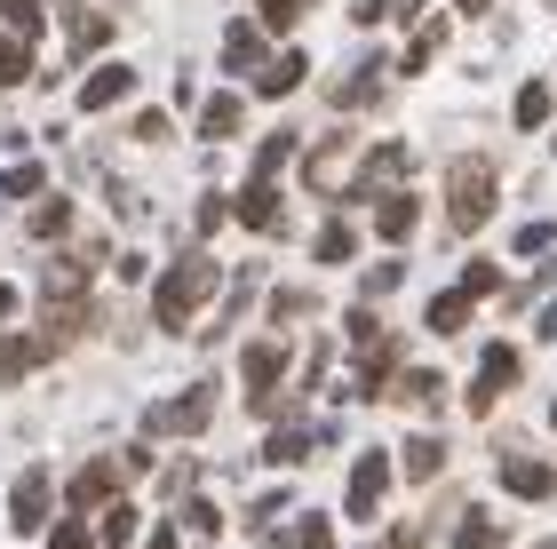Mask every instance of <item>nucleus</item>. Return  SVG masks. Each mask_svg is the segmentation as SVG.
Instances as JSON below:
<instances>
[{
	"instance_id": "nucleus-11",
	"label": "nucleus",
	"mask_w": 557,
	"mask_h": 549,
	"mask_svg": "<svg viewBox=\"0 0 557 549\" xmlns=\"http://www.w3.org/2000/svg\"><path fill=\"white\" fill-rule=\"evenodd\" d=\"M232 215L247 223V232H263V239H278V232H287V208H278V191H271L263 176L239 191V208H232Z\"/></svg>"
},
{
	"instance_id": "nucleus-47",
	"label": "nucleus",
	"mask_w": 557,
	"mask_h": 549,
	"mask_svg": "<svg viewBox=\"0 0 557 549\" xmlns=\"http://www.w3.org/2000/svg\"><path fill=\"white\" fill-rule=\"evenodd\" d=\"M534 549H557V541H534Z\"/></svg>"
},
{
	"instance_id": "nucleus-39",
	"label": "nucleus",
	"mask_w": 557,
	"mask_h": 549,
	"mask_svg": "<svg viewBox=\"0 0 557 549\" xmlns=\"http://www.w3.org/2000/svg\"><path fill=\"white\" fill-rule=\"evenodd\" d=\"M462 287H470V295H494V287H502V271H494V263H470V271H462Z\"/></svg>"
},
{
	"instance_id": "nucleus-13",
	"label": "nucleus",
	"mask_w": 557,
	"mask_h": 549,
	"mask_svg": "<svg viewBox=\"0 0 557 549\" xmlns=\"http://www.w3.org/2000/svg\"><path fill=\"white\" fill-rule=\"evenodd\" d=\"M48 359H57V342H48V335H9V342H0V383H24V374L48 366Z\"/></svg>"
},
{
	"instance_id": "nucleus-24",
	"label": "nucleus",
	"mask_w": 557,
	"mask_h": 549,
	"mask_svg": "<svg viewBox=\"0 0 557 549\" xmlns=\"http://www.w3.org/2000/svg\"><path fill=\"white\" fill-rule=\"evenodd\" d=\"M64 33H72V64H81V57H96V48L112 40V24H104V16H72Z\"/></svg>"
},
{
	"instance_id": "nucleus-26",
	"label": "nucleus",
	"mask_w": 557,
	"mask_h": 549,
	"mask_svg": "<svg viewBox=\"0 0 557 549\" xmlns=\"http://www.w3.org/2000/svg\"><path fill=\"white\" fill-rule=\"evenodd\" d=\"M383 80H391V64H383V57L359 64V72H350V88H343V104H374V96H383Z\"/></svg>"
},
{
	"instance_id": "nucleus-10",
	"label": "nucleus",
	"mask_w": 557,
	"mask_h": 549,
	"mask_svg": "<svg viewBox=\"0 0 557 549\" xmlns=\"http://www.w3.org/2000/svg\"><path fill=\"white\" fill-rule=\"evenodd\" d=\"M120 478H128V462H88L81 478H72V510H112Z\"/></svg>"
},
{
	"instance_id": "nucleus-48",
	"label": "nucleus",
	"mask_w": 557,
	"mask_h": 549,
	"mask_svg": "<svg viewBox=\"0 0 557 549\" xmlns=\"http://www.w3.org/2000/svg\"><path fill=\"white\" fill-rule=\"evenodd\" d=\"M383 549H391V541H383Z\"/></svg>"
},
{
	"instance_id": "nucleus-12",
	"label": "nucleus",
	"mask_w": 557,
	"mask_h": 549,
	"mask_svg": "<svg viewBox=\"0 0 557 549\" xmlns=\"http://www.w3.org/2000/svg\"><path fill=\"white\" fill-rule=\"evenodd\" d=\"M502 486L525 494V502H549V494H557V470L534 462V454H502Z\"/></svg>"
},
{
	"instance_id": "nucleus-2",
	"label": "nucleus",
	"mask_w": 557,
	"mask_h": 549,
	"mask_svg": "<svg viewBox=\"0 0 557 549\" xmlns=\"http://www.w3.org/2000/svg\"><path fill=\"white\" fill-rule=\"evenodd\" d=\"M494 191H502V176H494V160H486V152L454 160V176H446V232H454V239H470L478 223L494 215Z\"/></svg>"
},
{
	"instance_id": "nucleus-31",
	"label": "nucleus",
	"mask_w": 557,
	"mask_h": 549,
	"mask_svg": "<svg viewBox=\"0 0 557 549\" xmlns=\"http://www.w3.org/2000/svg\"><path fill=\"white\" fill-rule=\"evenodd\" d=\"M136 534H144V526H136V502H112V510H104V541H112V549H128Z\"/></svg>"
},
{
	"instance_id": "nucleus-43",
	"label": "nucleus",
	"mask_w": 557,
	"mask_h": 549,
	"mask_svg": "<svg viewBox=\"0 0 557 549\" xmlns=\"http://www.w3.org/2000/svg\"><path fill=\"white\" fill-rule=\"evenodd\" d=\"M136 136L144 144H168V112H136Z\"/></svg>"
},
{
	"instance_id": "nucleus-32",
	"label": "nucleus",
	"mask_w": 557,
	"mask_h": 549,
	"mask_svg": "<svg viewBox=\"0 0 557 549\" xmlns=\"http://www.w3.org/2000/svg\"><path fill=\"white\" fill-rule=\"evenodd\" d=\"M398 279H407V263L391 255V263H374L367 279H359V295H367V303H374V295H398Z\"/></svg>"
},
{
	"instance_id": "nucleus-34",
	"label": "nucleus",
	"mask_w": 557,
	"mask_h": 549,
	"mask_svg": "<svg viewBox=\"0 0 557 549\" xmlns=\"http://www.w3.org/2000/svg\"><path fill=\"white\" fill-rule=\"evenodd\" d=\"M287 152H295V136H263V152H256V176L271 184L278 167H287Z\"/></svg>"
},
{
	"instance_id": "nucleus-33",
	"label": "nucleus",
	"mask_w": 557,
	"mask_h": 549,
	"mask_svg": "<svg viewBox=\"0 0 557 549\" xmlns=\"http://www.w3.org/2000/svg\"><path fill=\"white\" fill-rule=\"evenodd\" d=\"M0 191L9 199H40V160H16L9 176H0Z\"/></svg>"
},
{
	"instance_id": "nucleus-18",
	"label": "nucleus",
	"mask_w": 557,
	"mask_h": 549,
	"mask_svg": "<svg viewBox=\"0 0 557 549\" xmlns=\"http://www.w3.org/2000/svg\"><path fill=\"white\" fill-rule=\"evenodd\" d=\"M302 72H311V64H302V48H278V57L263 64V80H256V88H263V96H295V88H302Z\"/></svg>"
},
{
	"instance_id": "nucleus-14",
	"label": "nucleus",
	"mask_w": 557,
	"mask_h": 549,
	"mask_svg": "<svg viewBox=\"0 0 557 549\" xmlns=\"http://www.w3.org/2000/svg\"><path fill=\"white\" fill-rule=\"evenodd\" d=\"M319 438H326L319 422H278V431L263 438V462H271V470H287V462H302V454H311Z\"/></svg>"
},
{
	"instance_id": "nucleus-16",
	"label": "nucleus",
	"mask_w": 557,
	"mask_h": 549,
	"mask_svg": "<svg viewBox=\"0 0 557 549\" xmlns=\"http://www.w3.org/2000/svg\"><path fill=\"white\" fill-rule=\"evenodd\" d=\"M407 144H374V152H367V167H359V184H350V191H383V184H398V176H407Z\"/></svg>"
},
{
	"instance_id": "nucleus-25",
	"label": "nucleus",
	"mask_w": 557,
	"mask_h": 549,
	"mask_svg": "<svg viewBox=\"0 0 557 549\" xmlns=\"http://www.w3.org/2000/svg\"><path fill=\"white\" fill-rule=\"evenodd\" d=\"M263 549H335V526H326V517H302L295 534H278V541H263Z\"/></svg>"
},
{
	"instance_id": "nucleus-5",
	"label": "nucleus",
	"mask_w": 557,
	"mask_h": 549,
	"mask_svg": "<svg viewBox=\"0 0 557 549\" xmlns=\"http://www.w3.org/2000/svg\"><path fill=\"white\" fill-rule=\"evenodd\" d=\"M383 494H391V454H383V446H367V454H359V470H350L343 510L359 517V526H374V517H383Z\"/></svg>"
},
{
	"instance_id": "nucleus-15",
	"label": "nucleus",
	"mask_w": 557,
	"mask_h": 549,
	"mask_svg": "<svg viewBox=\"0 0 557 549\" xmlns=\"http://www.w3.org/2000/svg\"><path fill=\"white\" fill-rule=\"evenodd\" d=\"M128 88H136V72H128V64H96L88 80H81V112H112Z\"/></svg>"
},
{
	"instance_id": "nucleus-23",
	"label": "nucleus",
	"mask_w": 557,
	"mask_h": 549,
	"mask_svg": "<svg viewBox=\"0 0 557 549\" xmlns=\"http://www.w3.org/2000/svg\"><path fill=\"white\" fill-rule=\"evenodd\" d=\"M199 136H208V144L239 136V96H208V104H199Z\"/></svg>"
},
{
	"instance_id": "nucleus-20",
	"label": "nucleus",
	"mask_w": 557,
	"mask_h": 549,
	"mask_svg": "<svg viewBox=\"0 0 557 549\" xmlns=\"http://www.w3.org/2000/svg\"><path fill=\"white\" fill-rule=\"evenodd\" d=\"M398 470H407L414 486H430V478L446 470V446H438V438H407V454H398Z\"/></svg>"
},
{
	"instance_id": "nucleus-3",
	"label": "nucleus",
	"mask_w": 557,
	"mask_h": 549,
	"mask_svg": "<svg viewBox=\"0 0 557 549\" xmlns=\"http://www.w3.org/2000/svg\"><path fill=\"white\" fill-rule=\"evenodd\" d=\"M239 374H247V398H256V414H287V398H278V383H287V342L278 335H256L239 351Z\"/></svg>"
},
{
	"instance_id": "nucleus-21",
	"label": "nucleus",
	"mask_w": 557,
	"mask_h": 549,
	"mask_svg": "<svg viewBox=\"0 0 557 549\" xmlns=\"http://www.w3.org/2000/svg\"><path fill=\"white\" fill-rule=\"evenodd\" d=\"M510 534H502L494 510H462V534H454V549H502Z\"/></svg>"
},
{
	"instance_id": "nucleus-7",
	"label": "nucleus",
	"mask_w": 557,
	"mask_h": 549,
	"mask_svg": "<svg viewBox=\"0 0 557 549\" xmlns=\"http://www.w3.org/2000/svg\"><path fill=\"white\" fill-rule=\"evenodd\" d=\"M40 303H48V311H40V335L57 342V351H64L72 335H88V327H96V311H88V287H72V295H40Z\"/></svg>"
},
{
	"instance_id": "nucleus-19",
	"label": "nucleus",
	"mask_w": 557,
	"mask_h": 549,
	"mask_svg": "<svg viewBox=\"0 0 557 549\" xmlns=\"http://www.w3.org/2000/svg\"><path fill=\"white\" fill-rule=\"evenodd\" d=\"M414 215H422V208H414V199H407V191H391V199H374V232H383L391 247H398V239H407V232H414Z\"/></svg>"
},
{
	"instance_id": "nucleus-45",
	"label": "nucleus",
	"mask_w": 557,
	"mask_h": 549,
	"mask_svg": "<svg viewBox=\"0 0 557 549\" xmlns=\"http://www.w3.org/2000/svg\"><path fill=\"white\" fill-rule=\"evenodd\" d=\"M144 549H184V541H175V534H168V526H160V534H151V541H144Z\"/></svg>"
},
{
	"instance_id": "nucleus-9",
	"label": "nucleus",
	"mask_w": 557,
	"mask_h": 549,
	"mask_svg": "<svg viewBox=\"0 0 557 549\" xmlns=\"http://www.w3.org/2000/svg\"><path fill=\"white\" fill-rule=\"evenodd\" d=\"M48 502H57L48 470H24V478H16V494H9V526H16V534H40V526H48Z\"/></svg>"
},
{
	"instance_id": "nucleus-28",
	"label": "nucleus",
	"mask_w": 557,
	"mask_h": 549,
	"mask_svg": "<svg viewBox=\"0 0 557 549\" xmlns=\"http://www.w3.org/2000/svg\"><path fill=\"white\" fill-rule=\"evenodd\" d=\"M350 247H359V232H350V223H326V232L311 239V255L319 263H350Z\"/></svg>"
},
{
	"instance_id": "nucleus-44",
	"label": "nucleus",
	"mask_w": 557,
	"mask_h": 549,
	"mask_svg": "<svg viewBox=\"0 0 557 549\" xmlns=\"http://www.w3.org/2000/svg\"><path fill=\"white\" fill-rule=\"evenodd\" d=\"M542 335H549V342H557V295H549V311H542Z\"/></svg>"
},
{
	"instance_id": "nucleus-40",
	"label": "nucleus",
	"mask_w": 557,
	"mask_h": 549,
	"mask_svg": "<svg viewBox=\"0 0 557 549\" xmlns=\"http://www.w3.org/2000/svg\"><path fill=\"white\" fill-rule=\"evenodd\" d=\"M9 24L16 33H40V0H9Z\"/></svg>"
},
{
	"instance_id": "nucleus-30",
	"label": "nucleus",
	"mask_w": 557,
	"mask_h": 549,
	"mask_svg": "<svg viewBox=\"0 0 557 549\" xmlns=\"http://www.w3.org/2000/svg\"><path fill=\"white\" fill-rule=\"evenodd\" d=\"M215 526H223V510L199 502V494H184V534H191V541H215Z\"/></svg>"
},
{
	"instance_id": "nucleus-36",
	"label": "nucleus",
	"mask_w": 557,
	"mask_h": 549,
	"mask_svg": "<svg viewBox=\"0 0 557 549\" xmlns=\"http://www.w3.org/2000/svg\"><path fill=\"white\" fill-rule=\"evenodd\" d=\"M542 120H549V96L525 88V96H518V128H542Z\"/></svg>"
},
{
	"instance_id": "nucleus-37",
	"label": "nucleus",
	"mask_w": 557,
	"mask_h": 549,
	"mask_svg": "<svg viewBox=\"0 0 557 549\" xmlns=\"http://www.w3.org/2000/svg\"><path fill=\"white\" fill-rule=\"evenodd\" d=\"M549 239H557V223H525V232H518V255H549Z\"/></svg>"
},
{
	"instance_id": "nucleus-4",
	"label": "nucleus",
	"mask_w": 557,
	"mask_h": 549,
	"mask_svg": "<svg viewBox=\"0 0 557 549\" xmlns=\"http://www.w3.org/2000/svg\"><path fill=\"white\" fill-rule=\"evenodd\" d=\"M208 414H215V383L199 374L191 390H175L168 407L144 414V438H199V431H208Z\"/></svg>"
},
{
	"instance_id": "nucleus-29",
	"label": "nucleus",
	"mask_w": 557,
	"mask_h": 549,
	"mask_svg": "<svg viewBox=\"0 0 557 549\" xmlns=\"http://www.w3.org/2000/svg\"><path fill=\"white\" fill-rule=\"evenodd\" d=\"M72 232V199H40L33 208V239H64Z\"/></svg>"
},
{
	"instance_id": "nucleus-49",
	"label": "nucleus",
	"mask_w": 557,
	"mask_h": 549,
	"mask_svg": "<svg viewBox=\"0 0 557 549\" xmlns=\"http://www.w3.org/2000/svg\"><path fill=\"white\" fill-rule=\"evenodd\" d=\"M549 422H557V414H549Z\"/></svg>"
},
{
	"instance_id": "nucleus-17",
	"label": "nucleus",
	"mask_w": 557,
	"mask_h": 549,
	"mask_svg": "<svg viewBox=\"0 0 557 549\" xmlns=\"http://www.w3.org/2000/svg\"><path fill=\"white\" fill-rule=\"evenodd\" d=\"M470 311H478V295H470V287H446L438 303H430V335H462Z\"/></svg>"
},
{
	"instance_id": "nucleus-22",
	"label": "nucleus",
	"mask_w": 557,
	"mask_h": 549,
	"mask_svg": "<svg viewBox=\"0 0 557 549\" xmlns=\"http://www.w3.org/2000/svg\"><path fill=\"white\" fill-rule=\"evenodd\" d=\"M223 64H232V72L263 64V33H256V24H232V33H223Z\"/></svg>"
},
{
	"instance_id": "nucleus-1",
	"label": "nucleus",
	"mask_w": 557,
	"mask_h": 549,
	"mask_svg": "<svg viewBox=\"0 0 557 549\" xmlns=\"http://www.w3.org/2000/svg\"><path fill=\"white\" fill-rule=\"evenodd\" d=\"M215 279H232V271H215V263H208V247H184V255L168 263L160 295H151V319H160L168 335H184L191 319H199V303L215 295Z\"/></svg>"
},
{
	"instance_id": "nucleus-46",
	"label": "nucleus",
	"mask_w": 557,
	"mask_h": 549,
	"mask_svg": "<svg viewBox=\"0 0 557 549\" xmlns=\"http://www.w3.org/2000/svg\"><path fill=\"white\" fill-rule=\"evenodd\" d=\"M454 9H462V16H486V9H494V0H454Z\"/></svg>"
},
{
	"instance_id": "nucleus-38",
	"label": "nucleus",
	"mask_w": 557,
	"mask_h": 549,
	"mask_svg": "<svg viewBox=\"0 0 557 549\" xmlns=\"http://www.w3.org/2000/svg\"><path fill=\"white\" fill-rule=\"evenodd\" d=\"M48 549H88V526H81V510H72L57 534H48Z\"/></svg>"
},
{
	"instance_id": "nucleus-6",
	"label": "nucleus",
	"mask_w": 557,
	"mask_h": 549,
	"mask_svg": "<svg viewBox=\"0 0 557 549\" xmlns=\"http://www.w3.org/2000/svg\"><path fill=\"white\" fill-rule=\"evenodd\" d=\"M525 374V359H518V342H494L486 359H478V383H470V414H494V398L510 390Z\"/></svg>"
},
{
	"instance_id": "nucleus-8",
	"label": "nucleus",
	"mask_w": 557,
	"mask_h": 549,
	"mask_svg": "<svg viewBox=\"0 0 557 549\" xmlns=\"http://www.w3.org/2000/svg\"><path fill=\"white\" fill-rule=\"evenodd\" d=\"M350 342H359V398H383L391 374H398V335L374 327V335H350Z\"/></svg>"
},
{
	"instance_id": "nucleus-35",
	"label": "nucleus",
	"mask_w": 557,
	"mask_h": 549,
	"mask_svg": "<svg viewBox=\"0 0 557 549\" xmlns=\"http://www.w3.org/2000/svg\"><path fill=\"white\" fill-rule=\"evenodd\" d=\"M398 398H414V407H438L446 383H438V374H407V383H398Z\"/></svg>"
},
{
	"instance_id": "nucleus-27",
	"label": "nucleus",
	"mask_w": 557,
	"mask_h": 549,
	"mask_svg": "<svg viewBox=\"0 0 557 549\" xmlns=\"http://www.w3.org/2000/svg\"><path fill=\"white\" fill-rule=\"evenodd\" d=\"M24 72H33V48H24V33H0V88H16Z\"/></svg>"
},
{
	"instance_id": "nucleus-42",
	"label": "nucleus",
	"mask_w": 557,
	"mask_h": 549,
	"mask_svg": "<svg viewBox=\"0 0 557 549\" xmlns=\"http://www.w3.org/2000/svg\"><path fill=\"white\" fill-rule=\"evenodd\" d=\"M278 517H287V494H263V502H256V534L278 526Z\"/></svg>"
},
{
	"instance_id": "nucleus-41",
	"label": "nucleus",
	"mask_w": 557,
	"mask_h": 549,
	"mask_svg": "<svg viewBox=\"0 0 557 549\" xmlns=\"http://www.w3.org/2000/svg\"><path fill=\"white\" fill-rule=\"evenodd\" d=\"M302 9H311V0H263V24H295Z\"/></svg>"
}]
</instances>
